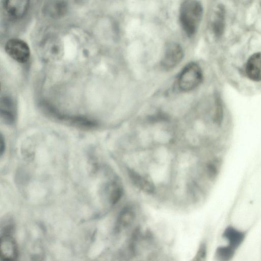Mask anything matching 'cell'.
<instances>
[{
	"instance_id": "cell-3",
	"label": "cell",
	"mask_w": 261,
	"mask_h": 261,
	"mask_svg": "<svg viewBox=\"0 0 261 261\" xmlns=\"http://www.w3.org/2000/svg\"><path fill=\"white\" fill-rule=\"evenodd\" d=\"M6 53L13 59L20 63H25L30 57V50L26 42L19 39H11L5 45Z\"/></svg>"
},
{
	"instance_id": "cell-8",
	"label": "cell",
	"mask_w": 261,
	"mask_h": 261,
	"mask_svg": "<svg viewBox=\"0 0 261 261\" xmlns=\"http://www.w3.org/2000/svg\"><path fill=\"white\" fill-rule=\"evenodd\" d=\"M1 116L5 123L13 124L16 118V109L13 99L7 96H4L1 100Z\"/></svg>"
},
{
	"instance_id": "cell-4",
	"label": "cell",
	"mask_w": 261,
	"mask_h": 261,
	"mask_svg": "<svg viewBox=\"0 0 261 261\" xmlns=\"http://www.w3.org/2000/svg\"><path fill=\"white\" fill-rule=\"evenodd\" d=\"M183 56L181 47L177 43H170L165 50L161 61L162 65L166 69L174 68L180 62Z\"/></svg>"
},
{
	"instance_id": "cell-14",
	"label": "cell",
	"mask_w": 261,
	"mask_h": 261,
	"mask_svg": "<svg viewBox=\"0 0 261 261\" xmlns=\"http://www.w3.org/2000/svg\"><path fill=\"white\" fill-rule=\"evenodd\" d=\"M236 251L229 246H220L216 251V257L217 260L228 261L233 257Z\"/></svg>"
},
{
	"instance_id": "cell-6",
	"label": "cell",
	"mask_w": 261,
	"mask_h": 261,
	"mask_svg": "<svg viewBox=\"0 0 261 261\" xmlns=\"http://www.w3.org/2000/svg\"><path fill=\"white\" fill-rule=\"evenodd\" d=\"M30 3V0H4V8L11 17L20 19L27 12Z\"/></svg>"
},
{
	"instance_id": "cell-1",
	"label": "cell",
	"mask_w": 261,
	"mask_h": 261,
	"mask_svg": "<svg viewBox=\"0 0 261 261\" xmlns=\"http://www.w3.org/2000/svg\"><path fill=\"white\" fill-rule=\"evenodd\" d=\"M202 15V7L196 0H185L181 5L179 20L181 27L189 36L196 32Z\"/></svg>"
},
{
	"instance_id": "cell-10",
	"label": "cell",
	"mask_w": 261,
	"mask_h": 261,
	"mask_svg": "<svg viewBox=\"0 0 261 261\" xmlns=\"http://www.w3.org/2000/svg\"><path fill=\"white\" fill-rule=\"evenodd\" d=\"M128 174L133 182L137 187L149 193L153 192L154 187L151 182L132 170H129Z\"/></svg>"
},
{
	"instance_id": "cell-9",
	"label": "cell",
	"mask_w": 261,
	"mask_h": 261,
	"mask_svg": "<svg viewBox=\"0 0 261 261\" xmlns=\"http://www.w3.org/2000/svg\"><path fill=\"white\" fill-rule=\"evenodd\" d=\"M222 237L228 242V245L236 250L244 241L245 233L233 226H229L225 228Z\"/></svg>"
},
{
	"instance_id": "cell-7",
	"label": "cell",
	"mask_w": 261,
	"mask_h": 261,
	"mask_svg": "<svg viewBox=\"0 0 261 261\" xmlns=\"http://www.w3.org/2000/svg\"><path fill=\"white\" fill-rule=\"evenodd\" d=\"M246 73L253 81H261V53H254L249 58L246 64Z\"/></svg>"
},
{
	"instance_id": "cell-15",
	"label": "cell",
	"mask_w": 261,
	"mask_h": 261,
	"mask_svg": "<svg viewBox=\"0 0 261 261\" xmlns=\"http://www.w3.org/2000/svg\"><path fill=\"white\" fill-rule=\"evenodd\" d=\"M206 255V247L205 244H203L200 247L197 254L196 255V258L197 260H203Z\"/></svg>"
},
{
	"instance_id": "cell-2",
	"label": "cell",
	"mask_w": 261,
	"mask_h": 261,
	"mask_svg": "<svg viewBox=\"0 0 261 261\" xmlns=\"http://www.w3.org/2000/svg\"><path fill=\"white\" fill-rule=\"evenodd\" d=\"M202 80V72L196 63H190L182 70L178 79L179 89L184 92L191 91L198 87Z\"/></svg>"
},
{
	"instance_id": "cell-11",
	"label": "cell",
	"mask_w": 261,
	"mask_h": 261,
	"mask_svg": "<svg viewBox=\"0 0 261 261\" xmlns=\"http://www.w3.org/2000/svg\"><path fill=\"white\" fill-rule=\"evenodd\" d=\"M59 41L56 38H49L44 41L41 45L42 52L46 56L55 57L61 50V45Z\"/></svg>"
},
{
	"instance_id": "cell-13",
	"label": "cell",
	"mask_w": 261,
	"mask_h": 261,
	"mask_svg": "<svg viewBox=\"0 0 261 261\" xmlns=\"http://www.w3.org/2000/svg\"><path fill=\"white\" fill-rule=\"evenodd\" d=\"M67 9L66 4L63 1H57L50 4L47 7V13L52 17L63 15Z\"/></svg>"
},
{
	"instance_id": "cell-5",
	"label": "cell",
	"mask_w": 261,
	"mask_h": 261,
	"mask_svg": "<svg viewBox=\"0 0 261 261\" xmlns=\"http://www.w3.org/2000/svg\"><path fill=\"white\" fill-rule=\"evenodd\" d=\"M0 250L2 260H13L18 257L17 245L10 234L1 235Z\"/></svg>"
},
{
	"instance_id": "cell-12",
	"label": "cell",
	"mask_w": 261,
	"mask_h": 261,
	"mask_svg": "<svg viewBox=\"0 0 261 261\" xmlns=\"http://www.w3.org/2000/svg\"><path fill=\"white\" fill-rule=\"evenodd\" d=\"M135 217L134 212L128 207L124 208L120 214L117 221L119 230L127 227L133 222Z\"/></svg>"
},
{
	"instance_id": "cell-16",
	"label": "cell",
	"mask_w": 261,
	"mask_h": 261,
	"mask_svg": "<svg viewBox=\"0 0 261 261\" xmlns=\"http://www.w3.org/2000/svg\"><path fill=\"white\" fill-rule=\"evenodd\" d=\"M1 142H0V154L1 156L3 155L5 149V143L4 141V139L3 137V136L1 135Z\"/></svg>"
}]
</instances>
